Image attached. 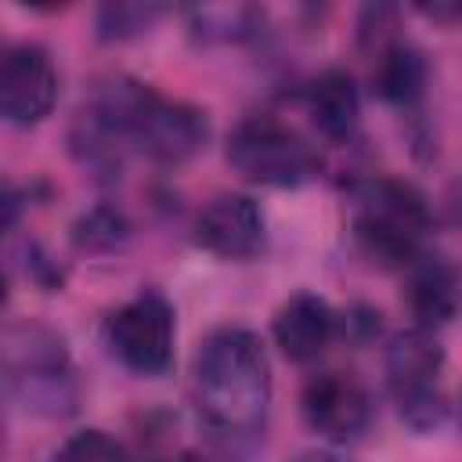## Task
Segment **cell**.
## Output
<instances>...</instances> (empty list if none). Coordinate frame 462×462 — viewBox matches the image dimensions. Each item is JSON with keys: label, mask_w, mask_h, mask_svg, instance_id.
<instances>
[{"label": "cell", "mask_w": 462, "mask_h": 462, "mask_svg": "<svg viewBox=\"0 0 462 462\" xmlns=\"http://www.w3.org/2000/svg\"><path fill=\"white\" fill-rule=\"evenodd\" d=\"M415 11L426 14V18H433V22H444V25L462 22V4H458V0H455V4H448V0H440V4H419Z\"/></svg>", "instance_id": "18"}, {"label": "cell", "mask_w": 462, "mask_h": 462, "mask_svg": "<svg viewBox=\"0 0 462 462\" xmlns=\"http://www.w3.org/2000/svg\"><path fill=\"white\" fill-rule=\"evenodd\" d=\"M386 386L401 419L415 433H430L448 415L444 397V346L430 328H404L386 346Z\"/></svg>", "instance_id": "5"}, {"label": "cell", "mask_w": 462, "mask_h": 462, "mask_svg": "<svg viewBox=\"0 0 462 462\" xmlns=\"http://www.w3.org/2000/svg\"><path fill=\"white\" fill-rule=\"evenodd\" d=\"M58 101V72L40 43H11L0 58V112L11 126H32Z\"/></svg>", "instance_id": "8"}, {"label": "cell", "mask_w": 462, "mask_h": 462, "mask_svg": "<svg viewBox=\"0 0 462 462\" xmlns=\"http://www.w3.org/2000/svg\"><path fill=\"white\" fill-rule=\"evenodd\" d=\"M339 332V314L314 292H296L274 314V343L289 361H314Z\"/></svg>", "instance_id": "11"}, {"label": "cell", "mask_w": 462, "mask_h": 462, "mask_svg": "<svg viewBox=\"0 0 462 462\" xmlns=\"http://www.w3.org/2000/svg\"><path fill=\"white\" fill-rule=\"evenodd\" d=\"M408 271H411L408 274V307L419 318V328L433 332L437 325L451 321L458 310V296H462L455 271L437 256H419Z\"/></svg>", "instance_id": "14"}, {"label": "cell", "mask_w": 462, "mask_h": 462, "mask_svg": "<svg viewBox=\"0 0 462 462\" xmlns=\"http://www.w3.org/2000/svg\"><path fill=\"white\" fill-rule=\"evenodd\" d=\"M372 90L390 105H415L426 90V58L408 40L393 36L372 51Z\"/></svg>", "instance_id": "13"}, {"label": "cell", "mask_w": 462, "mask_h": 462, "mask_svg": "<svg viewBox=\"0 0 462 462\" xmlns=\"http://www.w3.org/2000/svg\"><path fill=\"white\" fill-rule=\"evenodd\" d=\"M303 419L325 440H357L372 422V397L350 372H318L303 386Z\"/></svg>", "instance_id": "9"}, {"label": "cell", "mask_w": 462, "mask_h": 462, "mask_svg": "<svg viewBox=\"0 0 462 462\" xmlns=\"http://www.w3.org/2000/svg\"><path fill=\"white\" fill-rule=\"evenodd\" d=\"M4 383L11 401L43 419L72 415L79 404V379L72 357L43 325H18L4 336Z\"/></svg>", "instance_id": "4"}, {"label": "cell", "mask_w": 462, "mask_h": 462, "mask_svg": "<svg viewBox=\"0 0 462 462\" xmlns=\"http://www.w3.org/2000/svg\"><path fill=\"white\" fill-rule=\"evenodd\" d=\"M83 116L101 123L126 148H137L141 155L166 166L191 159L209 137V119L199 105L166 97L134 76H112L97 83L83 105Z\"/></svg>", "instance_id": "2"}, {"label": "cell", "mask_w": 462, "mask_h": 462, "mask_svg": "<svg viewBox=\"0 0 462 462\" xmlns=\"http://www.w3.org/2000/svg\"><path fill=\"white\" fill-rule=\"evenodd\" d=\"M458 422H462V401H458Z\"/></svg>", "instance_id": "21"}, {"label": "cell", "mask_w": 462, "mask_h": 462, "mask_svg": "<svg viewBox=\"0 0 462 462\" xmlns=\"http://www.w3.org/2000/svg\"><path fill=\"white\" fill-rule=\"evenodd\" d=\"M173 336H177L173 307L155 289L137 292L105 321V343L112 357L137 375H159L170 368Z\"/></svg>", "instance_id": "7"}, {"label": "cell", "mask_w": 462, "mask_h": 462, "mask_svg": "<svg viewBox=\"0 0 462 462\" xmlns=\"http://www.w3.org/2000/svg\"><path fill=\"white\" fill-rule=\"evenodd\" d=\"M227 162L253 184L296 188L321 170L314 144L274 116H249L227 137Z\"/></svg>", "instance_id": "6"}, {"label": "cell", "mask_w": 462, "mask_h": 462, "mask_svg": "<svg viewBox=\"0 0 462 462\" xmlns=\"http://www.w3.org/2000/svg\"><path fill=\"white\" fill-rule=\"evenodd\" d=\"M300 462H346V458H339V455H332V451H307Z\"/></svg>", "instance_id": "19"}, {"label": "cell", "mask_w": 462, "mask_h": 462, "mask_svg": "<svg viewBox=\"0 0 462 462\" xmlns=\"http://www.w3.org/2000/svg\"><path fill=\"white\" fill-rule=\"evenodd\" d=\"M195 404L220 437H253L271 404V361L253 328H213L195 354Z\"/></svg>", "instance_id": "1"}, {"label": "cell", "mask_w": 462, "mask_h": 462, "mask_svg": "<svg viewBox=\"0 0 462 462\" xmlns=\"http://www.w3.org/2000/svg\"><path fill=\"white\" fill-rule=\"evenodd\" d=\"M263 213L249 195H217L195 217V242L220 260H249L263 249Z\"/></svg>", "instance_id": "10"}, {"label": "cell", "mask_w": 462, "mask_h": 462, "mask_svg": "<svg viewBox=\"0 0 462 462\" xmlns=\"http://www.w3.org/2000/svg\"><path fill=\"white\" fill-rule=\"evenodd\" d=\"M350 231L383 267H411L430 231L426 195L401 177H368L350 191Z\"/></svg>", "instance_id": "3"}, {"label": "cell", "mask_w": 462, "mask_h": 462, "mask_svg": "<svg viewBox=\"0 0 462 462\" xmlns=\"http://www.w3.org/2000/svg\"><path fill=\"white\" fill-rule=\"evenodd\" d=\"M166 462H202V458L191 455V451H184V455H173V458H166Z\"/></svg>", "instance_id": "20"}, {"label": "cell", "mask_w": 462, "mask_h": 462, "mask_svg": "<svg viewBox=\"0 0 462 462\" xmlns=\"http://www.w3.org/2000/svg\"><path fill=\"white\" fill-rule=\"evenodd\" d=\"M51 462H130V451L105 430H79L54 451Z\"/></svg>", "instance_id": "17"}, {"label": "cell", "mask_w": 462, "mask_h": 462, "mask_svg": "<svg viewBox=\"0 0 462 462\" xmlns=\"http://www.w3.org/2000/svg\"><path fill=\"white\" fill-rule=\"evenodd\" d=\"M72 242L83 253H112L130 242V220L116 206H94L72 224Z\"/></svg>", "instance_id": "15"}, {"label": "cell", "mask_w": 462, "mask_h": 462, "mask_svg": "<svg viewBox=\"0 0 462 462\" xmlns=\"http://www.w3.org/2000/svg\"><path fill=\"white\" fill-rule=\"evenodd\" d=\"M307 112L328 141L354 137L361 123V94L354 76L346 69H325L321 76H314V83L307 87Z\"/></svg>", "instance_id": "12"}, {"label": "cell", "mask_w": 462, "mask_h": 462, "mask_svg": "<svg viewBox=\"0 0 462 462\" xmlns=\"http://www.w3.org/2000/svg\"><path fill=\"white\" fill-rule=\"evenodd\" d=\"M162 11L166 7H159V4H105L97 11V36L101 40L137 36V32L152 29V22H159Z\"/></svg>", "instance_id": "16"}]
</instances>
